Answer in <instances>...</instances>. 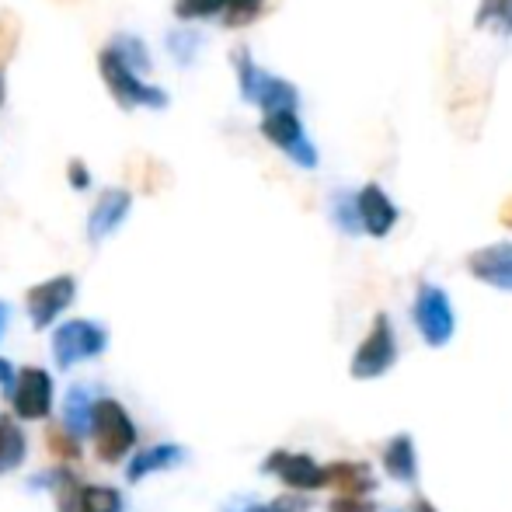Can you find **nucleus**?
<instances>
[{"label": "nucleus", "instance_id": "nucleus-11", "mask_svg": "<svg viewBox=\"0 0 512 512\" xmlns=\"http://www.w3.org/2000/svg\"><path fill=\"white\" fill-rule=\"evenodd\" d=\"M189 460V450L182 443H154V446H143L136 450L133 457L126 460V481L129 485H143L147 478L164 471H175Z\"/></svg>", "mask_w": 512, "mask_h": 512}, {"label": "nucleus", "instance_id": "nucleus-36", "mask_svg": "<svg viewBox=\"0 0 512 512\" xmlns=\"http://www.w3.org/2000/svg\"><path fill=\"white\" fill-rule=\"evenodd\" d=\"M499 220H502V227H509V230H512V199H509V203H506V206H502Z\"/></svg>", "mask_w": 512, "mask_h": 512}, {"label": "nucleus", "instance_id": "nucleus-28", "mask_svg": "<svg viewBox=\"0 0 512 512\" xmlns=\"http://www.w3.org/2000/svg\"><path fill=\"white\" fill-rule=\"evenodd\" d=\"M331 220H335V227L342 230V234H363L356 196H349V192H335V199H331Z\"/></svg>", "mask_w": 512, "mask_h": 512}, {"label": "nucleus", "instance_id": "nucleus-30", "mask_svg": "<svg viewBox=\"0 0 512 512\" xmlns=\"http://www.w3.org/2000/svg\"><path fill=\"white\" fill-rule=\"evenodd\" d=\"M227 25H248L251 18H255L258 11H262V0H227Z\"/></svg>", "mask_w": 512, "mask_h": 512}, {"label": "nucleus", "instance_id": "nucleus-37", "mask_svg": "<svg viewBox=\"0 0 512 512\" xmlns=\"http://www.w3.org/2000/svg\"><path fill=\"white\" fill-rule=\"evenodd\" d=\"M4 98H7V88H4V74H0V108H4Z\"/></svg>", "mask_w": 512, "mask_h": 512}, {"label": "nucleus", "instance_id": "nucleus-35", "mask_svg": "<svg viewBox=\"0 0 512 512\" xmlns=\"http://www.w3.org/2000/svg\"><path fill=\"white\" fill-rule=\"evenodd\" d=\"M7 324H11V307H7L4 300H0V338H4Z\"/></svg>", "mask_w": 512, "mask_h": 512}, {"label": "nucleus", "instance_id": "nucleus-20", "mask_svg": "<svg viewBox=\"0 0 512 512\" xmlns=\"http://www.w3.org/2000/svg\"><path fill=\"white\" fill-rule=\"evenodd\" d=\"M108 53L115 56V60L122 63L126 70H133L136 77L140 74H150L154 70V60H150V49H147V42L140 39V35H133V32H119V35H112L108 39Z\"/></svg>", "mask_w": 512, "mask_h": 512}, {"label": "nucleus", "instance_id": "nucleus-8", "mask_svg": "<svg viewBox=\"0 0 512 512\" xmlns=\"http://www.w3.org/2000/svg\"><path fill=\"white\" fill-rule=\"evenodd\" d=\"M74 300H77V279L70 276V272L42 279V283L28 286V293H25L28 321H32L35 331L56 328V324H60V314L74 307Z\"/></svg>", "mask_w": 512, "mask_h": 512}, {"label": "nucleus", "instance_id": "nucleus-5", "mask_svg": "<svg viewBox=\"0 0 512 512\" xmlns=\"http://www.w3.org/2000/svg\"><path fill=\"white\" fill-rule=\"evenodd\" d=\"M411 317H415L418 335H422V342L429 345V349H443V345H450L453 335H457V314H453V304H450V297H446L443 286H436V283H418Z\"/></svg>", "mask_w": 512, "mask_h": 512}, {"label": "nucleus", "instance_id": "nucleus-29", "mask_svg": "<svg viewBox=\"0 0 512 512\" xmlns=\"http://www.w3.org/2000/svg\"><path fill=\"white\" fill-rule=\"evenodd\" d=\"M223 7H227V0H175V14L182 21L209 18V14H220Z\"/></svg>", "mask_w": 512, "mask_h": 512}, {"label": "nucleus", "instance_id": "nucleus-9", "mask_svg": "<svg viewBox=\"0 0 512 512\" xmlns=\"http://www.w3.org/2000/svg\"><path fill=\"white\" fill-rule=\"evenodd\" d=\"M262 474L279 478L293 495H310L324 488V464H317L310 453H293V450H272L269 457L258 464Z\"/></svg>", "mask_w": 512, "mask_h": 512}, {"label": "nucleus", "instance_id": "nucleus-1", "mask_svg": "<svg viewBox=\"0 0 512 512\" xmlns=\"http://www.w3.org/2000/svg\"><path fill=\"white\" fill-rule=\"evenodd\" d=\"M140 432H136L133 415L115 398L95 401V422H91V446L102 464H122L136 453Z\"/></svg>", "mask_w": 512, "mask_h": 512}, {"label": "nucleus", "instance_id": "nucleus-15", "mask_svg": "<svg viewBox=\"0 0 512 512\" xmlns=\"http://www.w3.org/2000/svg\"><path fill=\"white\" fill-rule=\"evenodd\" d=\"M324 488H338V495H349V499H366L377 481L363 460H331L324 464Z\"/></svg>", "mask_w": 512, "mask_h": 512}, {"label": "nucleus", "instance_id": "nucleus-12", "mask_svg": "<svg viewBox=\"0 0 512 512\" xmlns=\"http://www.w3.org/2000/svg\"><path fill=\"white\" fill-rule=\"evenodd\" d=\"M467 272H471L478 283L512 293V244L499 241V244H488V248L471 251V255H467Z\"/></svg>", "mask_w": 512, "mask_h": 512}, {"label": "nucleus", "instance_id": "nucleus-26", "mask_svg": "<svg viewBox=\"0 0 512 512\" xmlns=\"http://www.w3.org/2000/svg\"><path fill=\"white\" fill-rule=\"evenodd\" d=\"M199 46H203V35L196 28H175V32H168V53L175 56L178 67H192V60L199 56Z\"/></svg>", "mask_w": 512, "mask_h": 512}, {"label": "nucleus", "instance_id": "nucleus-17", "mask_svg": "<svg viewBox=\"0 0 512 512\" xmlns=\"http://www.w3.org/2000/svg\"><path fill=\"white\" fill-rule=\"evenodd\" d=\"M84 485H88V481H84L70 464H56L53 471H42L39 478L32 481V488H42V492L53 495L56 512H74Z\"/></svg>", "mask_w": 512, "mask_h": 512}, {"label": "nucleus", "instance_id": "nucleus-16", "mask_svg": "<svg viewBox=\"0 0 512 512\" xmlns=\"http://www.w3.org/2000/svg\"><path fill=\"white\" fill-rule=\"evenodd\" d=\"M380 464L384 474L401 485H415L418 481V453H415V436L411 432H394L380 450Z\"/></svg>", "mask_w": 512, "mask_h": 512}, {"label": "nucleus", "instance_id": "nucleus-25", "mask_svg": "<svg viewBox=\"0 0 512 512\" xmlns=\"http://www.w3.org/2000/svg\"><path fill=\"white\" fill-rule=\"evenodd\" d=\"M310 499L307 495H276V499H262V502H241V506H227L223 512H307Z\"/></svg>", "mask_w": 512, "mask_h": 512}, {"label": "nucleus", "instance_id": "nucleus-18", "mask_svg": "<svg viewBox=\"0 0 512 512\" xmlns=\"http://www.w3.org/2000/svg\"><path fill=\"white\" fill-rule=\"evenodd\" d=\"M95 394H91L88 384H74L67 394H63V408H60V425L70 432V436H77L84 443V439H91V422H95Z\"/></svg>", "mask_w": 512, "mask_h": 512}, {"label": "nucleus", "instance_id": "nucleus-3", "mask_svg": "<svg viewBox=\"0 0 512 512\" xmlns=\"http://www.w3.org/2000/svg\"><path fill=\"white\" fill-rule=\"evenodd\" d=\"M234 67H237V88H241V98L251 105H258L265 115L269 112H297L300 105V91L293 88L290 81L262 70L255 60H251L248 49H237L234 53Z\"/></svg>", "mask_w": 512, "mask_h": 512}, {"label": "nucleus", "instance_id": "nucleus-13", "mask_svg": "<svg viewBox=\"0 0 512 512\" xmlns=\"http://www.w3.org/2000/svg\"><path fill=\"white\" fill-rule=\"evenodd\" d=\"M129 209H133V192L129 189H105L98 196L95 209L88 213V241L91 244H102L115 230L126 223Z\"/></svg>", "mask_w": 512, "mask_h": 512}, {"label": "nucleus", "instance_id": "nucleus-10", "mask_svg": "<svg viewBox=\"0 0 512 512\" xmlns=\"http://www.w3.org/2000/svg\"><path fill=\"white\" fill-rule=\"evenodd\" d=\"M262 136L269 143H276L293 164L314 171L317 168V147L307 140L304 122L297 119V112H269L262 115Z\"/></svg>", "mask_w": 512, "mask_h": 512}, {"label": "nucleus", "instance_id": "nucleus-2", "mask_svg": "<svg viewBox=\"0 0 512 512\" xmlns=\"http://www.w3.org/2000/svg\"><path fill=\"white\" fill-rule=\"evenodd\" d=\"M105 349H108V328L102 321H91V317H70V321H60L53 328V338H49L53 366L60 373L105 356Z\"/></svg>", "mask_w": 512, "mask_h": 512}, {"label": "nucleus", "instance_id": "nucleus-21", "mask_svg": "<svg viewBox=\"0 0 512 512\" xmlns=\"http://www.w3.org/2000/svg\"><path fill=\"white\" fill-rule=\"evenodd\" d=\"M122 509H126V499H122L119 488H112V485H84L74 512H122Z\"/></svg>", "mask_w": 512, "mask_h": 512}, {"label": "nucleus", "instance_id": "nucleus-31", "mask_svg": "<svg viewBox=\"0 0 512 512\" xmlns=\"http://www.w3.org/2000/svg\"><path fill=\"white\" fill-rule=\"evenodd\" d=\"M67 182H70V189H74V192H88L91 189V171H88V164H84L81 157H74V161L67 164Z\"/></svg>", "mask_w": 512, "mask_h": 512}, {"label": "nucleus", "instance_id": "nucleus-23", "mask_svg": "<svg viewBox=\"0 0 512 512\" xmlns=\"http://www.w3.org/2000/svg\"><path fill=\"white\" fill-rule=\"evenodd\" d=\"M46 446H49V453L60 460V464H77V460L84 457V443L77 436H70L60 422H53L46 429Z\"/></svg>", "mask_w": 512, "mask_h": 512}, {"label": "nucleus", "instance_id": "nucleus-7", "mask_svg": "<svg viewBox=\"0 0 512 512\" xmlns=\"http://www.w3.org/2000/svg\"><path fill=\"white\" fill-rule=\"evenodd\" d=\"M11 415L18 422H46L56 405L53 373L42 366H18V380L11 391Z\"/></svg>", "mask_w": 512, "mask_h": 512}, {"label": "nucleus", "instance_id": "nucleus-19", "mask_svg": "<svg viewBox=\"0 0 512 512\" xmlns=\"http://www.w3.org/2000/svg\"><path fill=\"white\" fill-rule=\"evenodd\" d=\"M28 460V436L14 415H0V478L14 474Z\"/></svg>", "mask_w": 512, "mask_h": 512}, {"label": "nucleus", "instance_id": "nucleus-4", "mask_svg": "<svg viewBox=\"0 0 512 512\" xmlns=\"http://www.w3.org/2000/svg\"><path fill=\"white\" fill-rule=\"evenodd\" d=\"M98 74H102L108 95L115 98V105H119L122 112H133V108H154V112H164V108L171 105L168 91L143 81V77H136L133 70L122 67L108 49L98 53Z\"/></svg>", "mask_w": 512, "mask_h": 512}, {"label": "nucleus", "instance_id": "nucleus-27", "mask_svg": "<svg viewBox=\"0 0 512 512\" xmlns=\"http://www.w3.org/2000/svg\"><path fill=\"white\" fill-rule=\"evenodd\" d=\"M478 28H499L502 35H512V0H481L478 14H474Z\"/></svg>", "mask_w": 512, "mask_h": 512}, {"label": "nucleus", "instance_id": "nucleus-24", "mask_svg": "<svg viewBox=\"0 0 512 512\" xmlns=\"http://www.w3.org/2000/svg\"><path fill=\"white\" fill-rule=\"evenodd\" d=\"M21 32H25V25H21V14L11 11V7H4V11H0V67H7V63L18 56Z\"/></svg>", "mask_w": 512, "mask_h": 512}, {"label": "nucleus", "instance_id": "nucleus-14", "mask_svg": "<svg viewBox=\"0 0 512 512\" xmlns=\"http://www.w3.org/2000/svg\"><path fill=\"white\" fill-rule=\"evenodd\" d=\"M356 209H359V223H363V234L370 237H387L394 230V223H398V206L391 203V196L377 182L359 189Z\"/></svg>", "mask_w": 512, "mask_h": 512}, {"label": "nucleus", "instance_id": "nucleus-22", "mask_svg": "<svg viewBox=\"0 0 512 512\" xmlns=\"http://www.w3.org/2000/svg\"><path fill=\"white\" fill-rule=\"evenodd\" d=\"M129 175H136V182H140V189L147 192V196L161 192L164 185L171 182V171L164 168L157 157H133V161H129Z\"/></svg>", "mask_w": 512, "mask_h": 512}, {"label": "nucleus", "instance_id": "nucleus-6", "mask_svg": "<svg viewBox=\"0 0 512 512\" xmlns=\"http://www.w3.org/2000/svg\"><path fill=\"white\" fill-rule=\"evenodd\" d=\"M398 363V335H394V324L387 314H377L366 331V338L359 342L356 356L349 363L352 380H380L384 373L394 370Z\"/></svg>", "mask_w": 512, "mask_h": 512}, {"label": "nucleus", "instance_id": "nucleus-33", "mask_svg": "<svg viewBox=\"0 0 512 512\" xmlns=\"http://www.w3.org/2000/svg\"><path fill=\"white\" fill-rule=\"evenodd\" d=\"M14 380H18V366H14L7 356H0V391H4V398H11Z\"/></svg>", "mask_w": 512, "mask_h": 512}, {"label": "nucleus", "instance_id": "nucleus-32", "mask_svg": "<svg viewBox=\"0 0 512 512\" xmlns=\"http://www.w3.org/2000/svg\"><path fill=\"white\" fill-rule=\"evenodd\" d=\"M328 512H377V502L349 499V495H335V499L328 502Z\"/></svg>", "mask_w": 512, "mask_h": 512}, {"label": "nucleus", "instance_id": "nucleus-34", "mask_svg": "<svg viewBox=\"0 0 512 512\" xmlns=\"http://www.w3.org/2000/svg\"><path fill=\"white\" fill-rule=\"evenodd\" d=\"M408 512H439V509L432 506L425 495H415V499H411V506H408Z\"/></svg>", "mask_w": 512, "mask_h": 512}]
</instances>
